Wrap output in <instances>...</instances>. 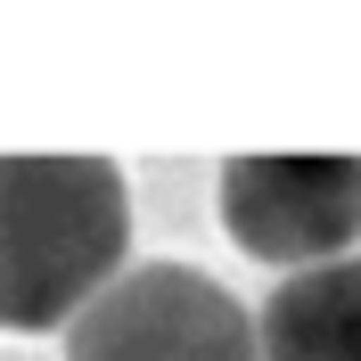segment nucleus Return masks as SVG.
<instances>
[{
	"label": "nucleus",
	"instance_id": "nucleus-2",
	"mask_svg": "<svg viewBox=\"0 0 361 361\" xmlns=\"http://www.w3.org/2000/svg\"><path fill=\"white\" fill-rule=\"evenodd\" d=\"M66 361H263L247 304L189 263H132L66 320Z\"/></svg>",
	"mask_w": 361,
	"mask_h": 361
},
{
	"label": "nucleus",
	"instance_id": "nucleus-3",
	"mask_svg": "<svg viewBox=\"0 0 361 361\" xmlns=\"http://www.w3.org/2000/svg\"><path fill=\"white\" fill-rule=\"evenodd\" d=\"M222 230L255 263L320 271L345 263L361 238V157H320V148H288V157H230L222 164Z\"/></svg>",
	"mask_w": 361,
	"mask_h": 361
},
{
	"label": "nucleus",
	"instance_id": "nucleus-4",
	"mask_svg": "<svg viewBox=\"0 0 361 361\" xmlns=\"http://www.w3.org/2000/svg\"><path fill=\"white\" fill-rule=\"evenodd\" d=\"M255 353L263 361H361V255L295 271L288 288H271Z\"/></svg>",
	"mask_w": 361,
	"mask_h": 361
},
{
	"label": "nucleus",
	"instance_id": "nucleus-1",
	"mask_svg": "<svg viewBox=\"0 0 361 361\" xmlns=\"http://www.w3.org/2000/svg\"><path fill=\"white\" fill-rule=\"evenodd\" d=\"M132 189L107 157H0V329H66L123 271Z\"/></svg>",
	"mask_w": 361,
	"mask_h": 361
}]
</instances>
